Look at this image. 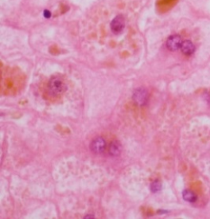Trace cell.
<instances>
[{
	"mask_svg": "<svg viewBox=\"0 0 210 219\" xmlns=\"http://www.w3.org/2000/svg\"><path fill=\"white\" fill-rule=\"evenodd\" d=\"M106 148V142L102 137L95 138L90 144V150L95 154L102 153Z\"/></svg>",
	"mask_w": 210,
	"mask_h": 219,
	"instance_id": "5b68a950",
	"label": "cell"
},
{
	"mask_svg": "<svg viewBox=\"0 0 210 219\" xmlns=\"http://www.w3.org/2000/svg\"><path fill=\"white\" fill-rule=\"evenodd\" d=\"M122 144H120V142L114 140L110 144L109 148H108V151H109V154L113 157H117L118 155H120L121 152H122Z\"/></svg>",
	"mask_w": 210,
	"mask_h": 219,
	"instance_id": "52a82bcc",
	"label": "cell"
},
{
	"mask_svg": "<svg viewBox=\"0 0 210 219\" xmlns=\"http://www.w3.org/2000/svg\"><path fill=\"white\" fill-rule=\"evenodd\" d=\"M133 100L136 104L143 106L148 101V92L144 88H139L133 94Z\"/></svg>",
	"mask_w": 210,
	"mask_h": 219,
	"instance_id": "277c9868",
	"label": "cell"
},
{
	"mask_svg": "<svg viewBox=\"0 0 210 219\" xmlns=\"http://www.w3.org/2000/svg\"><path fill=\"white\" fill-rule=\"evenodd\" d=\"M182 42V39L180 35H173L168 38L166 45L168 49L171 51H177V49H181Z\"/></svg>",
	"mask_w": 210,
	"mask_h": 219,
	"instance_id": "3957f363",
	"label": "cell"
},
{
	"mask_svg": "<svg viewBox=\"0 0 210 219\" xmlns=\"http://www.w3.org/2000/svg\"><path fill=\"white\" fill-rule=\"evenodd\" d=\"M182 197L185 201L190 203H194L197 200V195L195 194V192L190 190H185L182 193Z\"/></svg>",
	"mask_w": 210,
	"mask_h": 219,
	"instance_id": "ba28073f",
	"label": "cell"
},
{
	"mask_svg": "<svg viewBox=\"0 0 210 219\" xmlns=\"http://www.w3.org/2000/svg\"><path fill=\"white\" fill-rule=\"evenodd\" d=\"M49 90L52 95H59L63 94L66 90V85L63 80L58 76H53L49 82Z\"/></svg>",
	"mask_w": 210,
	"mask_h": 219,
	"instance_id": "6da1fadb",
	"label": "cell"
},
{
	"mask_svg": "<svg viewBox=\"0 0 210 219\" xmlns=\"http://www.w3.org/2000/svg\"><path fill=\"white\" fill-rule=\"evenodd\" d=\"M181 50L185 55L190 56L195 52V47L190 40H184L181 46Z\"/></svg>",
	"mask_w": 210,
	"mask_h": 219,
	"instance_id": "8992f818",
	"label": "cell"
},
{
	"mask_svg": "<svg viewBox=\"0 0 210 219\" xmlns=\"http://www.w3.org/2000/svg\"><path fill=\"white\" fill-rule=\"evenodd\" d=\"M161 189H162V184L158 181H155V182H154L152 184L150 185V190L154 193L160 191Z\"/></svg>",
	"mask_w": 210,
	"mask_h": 219,
	"instance_id": "9c48e42d",
	"label": "cell"
},
{
	"mask_svg": "<svg viewBox=\"0 0 210 219\" xmlns=\"http://www.w3.org/2000/svg\"><path fill=\"white\" fill-rule=\"evenodd\" d=\"M126 26L125 18L122 15L116 16L113 18L110 24V28L112 32L115 35H120L123 32Z\"/></svg>",
	"mask_w": 210,
	"mask_h": 219,
	"instance_id": "7a4b0ae2",
	"label": "cell"
}]
</instances>
